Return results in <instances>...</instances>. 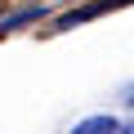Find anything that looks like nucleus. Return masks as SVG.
Wrapping results in <instances>:
<instances>
[{"mask_svg":"<svg viewBox=\"0 0 134 134\" xmlns=\"http://www.w3.org/2000/svg\"><path fill=\"white\" fill-rule=\"evenodd\" d=\"M121 5H125V0H90V5H81V9H67V14L58 18V27H63V31H72V27H81V23L107 14V9H121Z\"/></svg>","mask_w":134,"mask_h":134,"instance_id":"1","label":"nucleus"},{"mask_svg":"<svg viewBox=\"0 0 134 134\" xmlns=\"http://www.w3.org/2000/svg\"><path fill=\"white\" fill-rule=\"evenodd\" d=\"M72 134H134V121H116V116L98 112V116H85Z\"/></svg>","mask_w":134,"mask_h":134,"instance_id":"2","label":"nucleus"},{"mask_svg":"<svg viewBox=\"0 0 134 134\" xmlns=\"http://www.w3.org/2000/svg\"><path fill=\"white\" fill-rule=\"evenodd\" d=\"M45 18V5H23V9H14L9 18H0V36H9V31H18V27H27V23H40Z\"/></svg>","mask_w":134,"mask_h":134,"instance_id":"3","label":"nucleus"},{"mask_svg":"<svg viewBox=\"0 0 134 134\" xmlns=\"http://www.w3.org/2000/svg\"><path fill=\"white\" fill-rule=\"evenodd\" d=\"M125 107H130V112H134V81H130V85H125Z\"/></svg>","mask_w":134,"mask_h":134,"instance_id":"4","label":"nucleus"}]
</instances>
